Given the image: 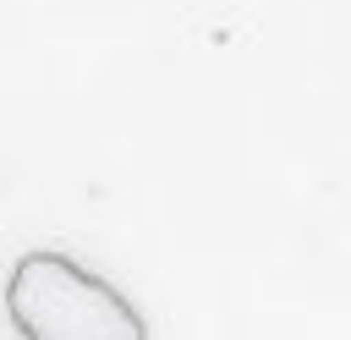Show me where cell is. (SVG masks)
<instances>
[{
    "mask_svg": "<svg viewBox=\"0 0 351 340\" xmlns=\"http://www.w3.org/2000/svg\"><path fill=\"white\" fill-rule=\"evenodd\" d=\"M5 313L22 340H148L143 313L66 252H27L11 269Z\"/></svg>",
    "mask_w": 351,
    "mask_h": 340,
    "instance_id": "6da1fadb",
    "label": "cell"
}]
</instances>
